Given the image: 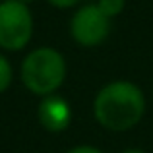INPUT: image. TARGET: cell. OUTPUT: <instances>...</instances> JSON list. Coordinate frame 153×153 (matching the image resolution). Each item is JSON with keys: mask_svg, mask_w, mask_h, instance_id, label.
Instances as JSON below:
<instances>
[{"mask_svg": "<svg viewBox=\"0 0 153 153\" xmlns=\"http://www.w3.org/2000/svg\"><path fill=\"white\" fill-rule=\"evenodd\" d=\"M146 112V97L136 83L116 79L99 89L93 101V114L103 128L126 132L142 120Z\"/></svg>", "mask_w": 153, "mask_h": 153, "instance_id": "6da1fadb", "label": "cell"}, {"mask_svg": "<svg viewBox=\"0 0 153 153\" xmlns=\"http://www.w3.org/2000/svg\"><path fill=\"white\" fill-rule=\"evenodd\" d=\"M22 82L33 95H52L66 79V60L52 47L33 49L22 62Z\"/></svg>", "mask_w": 153, "mask_h": 153, "instance_id": "7a4b0ae2", "label": "cell"}, {"mask_svg": "<svg viewBox=\"0 0 153 153\" xmlns=\"http://www.w3.org/2000/svg\"><path fill=\"white\" fill-rule=\"evenodd\" d=\"M33 37V14L29 6L19 0L0 2V49L22 51Z\"/></svg>", "mask_w": 153, "mask_h": 153, "instance_id": "3957f363", "label": "cell"}, {"mask_svg": "<svg viewBox=\"0 0 153 153\" xmlns=\"http://www.w3.org/2000/svg\"><path fill=\"white\" fill-rule=\"evenodd\" d=\"M111 33V18L97 4H85L74 12L70 19V35L79 47H99Z\"/></svg>", "mask_w": 153, "mask_h": 153, "instance_id": "277c9868", "label": "cell"}, {"mask_svg": "<svg viewBox=\"0 0 153 153\" xmlns=\"http://www.w3.org/2000/svg\"><path fill=\"white\" fill-rule=\"evenodd\" d=\"M39 122L47 132H62L72 122V107L60 95H47L39 103Z\"/></svg>", "mask_w": 153, "mask_h": 153, "instance_id": "5b68a950", "label": "cell"}, {"mask_svg": "<svg viewBox=\"0 0 153 153\" xmlns=\"http://www.w3.org/2000/svg\"><path fill=\"white\" fill-rule=\"evenodd\" d=\"M97 6L107 18L112 19V18H116V16H120L124 12L126 0H97Z\"/></svg>", "mask_w": 153, "mask_h": 153, "instance_id": "8992f818", "label": "cell"}, {"mask_svg": "<svg viewBox=\"0 0 153 153\" xmlns=\"http://www.w3.org/2000/svg\"><path fill=\"white\" fill-rule=\"evenodd\" d=\"M12 79H14V68H12L10 60L0 52V93H4L10 87Z\"/></svg>", "mask_w": 153, "mask_h": 153, "instance_id": "52a82bcc", "label": "cell"}, {"mask_svg": "<svg viewBox=\"0 0 153 153\" xmlns=\"http://www.w3.org/2000/svg\"><path fill=\"white\" fill-rule=\"evenodd\" d=\"M52 8L56 10H70V8H76L79 0H47Z\"/></svg>", "mask_w": 153, "mask_h": 153, "instance_id": "ba28073f", "label": "cell"}, {"mask_svg": "<svg viewBox=\"0 0 153 153\" xmlns=\"http://www.w3.org/2000/svg\"><path fill=\"white\" fill-rule=\"evenodd\" d=\"M66 153H103V151L97 149V147H93V146H76Z\"/></svg>", "mask_w": 153, "mask_h": 153, "instance_id": "9c48e42d", "label": "cell"}, {"mask_svg": "<svg viewBox=\"0 0 153 153\" xmlns=\"http://www.w3.org/2000/svg\"><path fill=\"white\" fill-rule=\"evenodd\" d=\"M122 153H146V151H142V149H134V147H132V149H126V151H122Z\"/></svg>", "mask_w": 153, "mask_h": 153, "instance_id": "30bf717a", "label": "cell"}, {"mask_svg": "<svg viewBox=\"0 0 153 153\" xmlns=\"http://www.w3.org/2000/svg\"><path fill=\"white\" fill-rule=\"evenodd\" d=\"M19 2H25L27 4V2H33V0H19Z\"/></svg>", "mask_w": 153, "mask_h": 153, "instance_id": "8fae6325", "label": "cell"}]
</instances>
